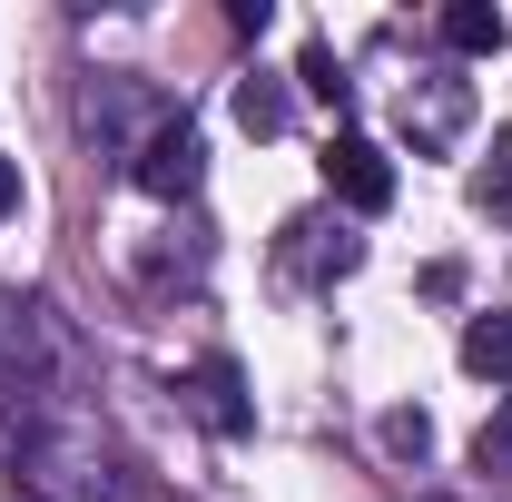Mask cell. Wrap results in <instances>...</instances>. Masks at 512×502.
<instances>
[{"label": "cell", "instance_id": "cell-13", "mask_svg": "<svg viewBox=\"0 0 512 502\" xmlns=\"http://www.w3.org/2000/svg\"><path fill=\"white\" fill-rule=\"evenodd\" d=\"M384 443H394L404 463H424V443H434V424H424V414H384Z\"/></svg>", "mask_w": 512, "mask_h": 502}, {"label": "cell", "instance_id": "cell-7", "mask_svg": "<svg viewBox=\"0 0 512 502\" xmlns=\"http://www.w3.org/2000/svg\"><path fill=\"white\" fill-rule=\"evenodd\" d=\"M188 414L207 424V434H227V443L256 424V404H247V384H237V365H227V355H207V365L188 375Z\"/></svg>", "mask_w": 512, "mask_h": 502}, {"label": "cell", "instance_id": "cell-6", "mask_svg": "<svg viewBox=\"0 0 512 502\" xmlns=\"http://www.w3.org/2000/svg\"><path fill=\"white\" fill-rule=\"evenodd\" d=\"M286 237H296V247H286V266H296L306 286H325V276H355V256H365V237H355L345 217H296Z\"/></svg>", "mask_w": 512, "mask_h": 502}, {"label": "cell", "instance_id": "cell-4", "mask_svg": "<svg viewBox=\"0 0 512 502\" xmlns=\"http://www.w3.org/2000/svg\"><path fill=\"white\" fill-rule=\"evenodd\" d=\"M128 178H138L148 197H168V207H178V197H197V178H207V148H197V128H188V119L148 128V138L128 148Z\"/></svg>", "mask_w": 512, "mask_h": 502}, {"label": "cell", "instance_id": "cell-3", "mask_svg": "<svg viewBox=\"0 0 512 502\" xmlns=\"http://www.w3.org/2000/svg\"><path fill=\"white\" fill-rule=\"evenodd\" d=\"M325 188H335L345 217H384V207H394V158H384L365 128H335V138H325Z\"/></svg>", "mask_w": 512, "mask_h": 502}, {"label": "cell", "instance_id": "cell-10", "mask_svg": "<svg viewBox=\"0 0 512 502\" xmlns=\"http://www.w3.org/2000/svg\"><path fill=\"white\" fill-rule=\"evenodd\" d=\"M463 375L512 384V315H473V325H463Z\"/></svg>", "mask_w": 512, "mask_h": 502}, {"label": "cell", "instance_id": "cell-12", "mask_svg": "<svg viewBox=\"0 0 512 502\" xmlns=\"http://www.w3.org/2000/svg\"><path fill=\"white\" fill-rule=\"evenodd\" d=\"M473 463L483 473H512V404H493V424L473 434Z\"/></svg>", "mask_w": 512, "mask_h": 502}, {"label": "cell", "instance_id": "cell-1", "mask_svg": "<svg viewBox=\"0 0 512 502\" xmlns=\"http://www.w3.org/2000/svg\"><path fill=\"white\" fill-rule=\"evenodd\" d=\"M20 493H40V502H138V483L109 463V443L89 434V424L30 414L20 424Z\"/></svg>", "mask_w": 512, "mask_h": 502}, {"label": "cell", "instance_id": "cell-14", "mask_svg": "<svg viewBox=\"0 0 512 502\" xmlns=\"http://www.w3.org/2000/svg\"><path fill=\"white\" fill-rule=\"evenodd\" d=\"M473 197H483V207H503V217H512V168H503V158H493V168L473 178Z\"/></svg>", "mask_w": 512, "mask_h": 502}, {"label": "cell", "instance_id": "cell-15", "mask_svg": "<svg viewBox=\"0 0 512 502\" xmlns=\"http://www.w3.org/2000/svg\"><path fill=\"white\" fill-rule=\"evenodd\" d=\"M0 217H20V158H0Z\"/></svg>", "mask_w": 512, "mask_h": 502}, {"label": "cell", "instance_id": "cell-5", "mask_svg": "<svg viewBox=\"0 0 512 502\" xmlns=\"http://www.w3.org/2000/svg\"><path fill=\"white\" fill-rule=\"evenodd\" d=\"M463 119H473V89H463V79H444V69L404 89V138H414V148H453V138H463Z\"/></svg>", "mask_w": 512, "mask_h": 502}, {"label": "cell", "instance_id": "cell-9", "mask_svg": "<svg viewBox=\"0 0 512 502\" xmlns=\"http://www.w3.org/2000/svg\"><path fill=\"white\" fill-rule=\"evenodd\" d=\"M503 40H512V20L493 10V0H453L444 10V50H463V60H493Z\"/></svg>", "mask_w": 512, "mask_h": 502}, {"label": "cell", "instance_id": "cell-2", "mask_svg": "<svg viewBox=\"0 0 512 502\" xmlns=\"http://www.w3.org/2000/svg\"><path fill=\"white\" fill-rule=\"evenodd\" d=\"M60 365H69V345H60V325H50V306L0 286V394H40Z\"/></svg>", "mask_w": 512, "mask_h": 502}, {"label": "cell", "instance_id": "cell-8", "mask_svg": "<svg viewBox=\"0 0 512 502\" xmlns=\"http://www.w3.org/2000/svg\"><path fill=\"white\" fill-rule=\"evenodd\" d=\"M237 128H247V138H286V128H296V99H286L276 69H247V79H237Z\"/></svg>", "mask_w": 512, "mask_h": 502}, {"label": "cell", "instance_id": "cell-11", "mask_svg": "<svg viewBox=\"0 0 512 502\" xmlns=\"http://www.w3.org/2000/svg\"><path fill=\"white\" fill-rule=\"evenodd\" d=\"M296 79H306V89H316L325 109H345V89H355V79H345V69H335V50H325V40H306V60H296Z\"/></svg>", "mask_w": 512, "mask_h": 502}]
</instances>
